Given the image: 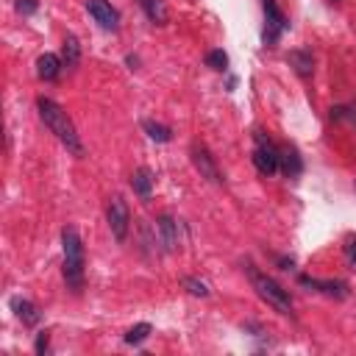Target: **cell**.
I'll return each instance as SVG.
<instances>
[{"label": "cell", "mask_w": 356, "mask_h": 356, "mask_svg": "<svg viewBox=\"0 0 356 356\" xmlns=\"http://www.w3.org/2000/svg\"><path fill=\"white\" fill-rule=\"evenodd\" d=\"M331 120L334 122H348L350 128H356V106H334Z\"/></svg>", "instance_id": "44dd1931"}, {"label": "cell", "mask_w": 356, "mask_h": 356, "mask_svg": "<svg viewBox=\"0 0 356 356\" xmlns=\"http://www.w3.org/2000/svg\"><path fill=\"white\" fill-rule=\"evenodd\" d=\"M261 11H264V28H261V42L267 47H275L281 33L289 28V19L284 17V11L278 8L275 0H261Z\"/></svg>", "instance_id": "5b68a950"}, {"label": "cell", "mask_w": 356, "mask_h": 356, "mask_svg": "<svg viewBox=\"0 0 356 356\" xmlns=\"http://www.w3.org/2000/svg\"><path fill=\"white\" fill-rule=\"evenodd\" d=\"M206 67H211V70H217V72H225L228 70V56H225V50H209L206 53Z\"/></svg>", "instance_id": "7402d4cb"}, {"label": "cell", "mask_w": 356, "mask_h": 356, "mask_svg": "<svg viewBox=\"0 0 356 356\" xmlns=\"http://www.w3.org/2000/svg\"><path fill=\"white\" fill-rule=\"evenodd\" d=\"M11 309H14V314L22 320V325H36L39 320H42V312L36 309V303H31L28 298H11Z\"/></svg>", "instance_id": "8fae6325"}, {"label": "cell", "mask_w": 356, "mask_h": 356, "mask_svg": "<svg viewBox=\"0 0 356 356\" xmlns=\"http://www.w3.org/2000/svg\"><path fill=\"white\" fill-rule=\"evenodd\" d=\"M61 58H64V67H67V70L78 67V61H81V44H78V36H75V33H67V36H64Z\"/></svg>", "instance_id": "2e32d148"}, {"label": "cell", "mask_w": 356, "mask_h": 356, "mask_svg": "<svg viewBox=\"0 0 356 356\" xmlns=\"http://www.w3.org/2000/svg\"><path fill=\"white\" fill-rule=\"evenodd\" d=\"M36 108H39V117H42V122L47 125V131L56 134V139H58L72 156L81 159V156H83V145H81V136H78L72 120L67 117V111H64L56 100H50V97H39V100H36Z\"/></svg>", "instance_id": "6da1fadb"}, {"label": "cell", "mask_w": 356, "mask_h": 356, "mask_svg": "<svg viewBox=\"0 0 356 356\" xmlns=\"http://www.w3.org/2000/svg\"><path fill=\"white\" fill-rule=\"evenodd\" d=\"M181 286H184L189 295H195V298H209V295H211V289H209L203 281L192 278V275H184V278H181Z\"/></svg>", "instance_id": "ffe728a7"}, {"label": "cell", "mask_w": 356, "mask_h": 356, "mask_svg": "<svg viewBox=\"0 0 356 356\" xmlns=\"http://www.w3.org/2000/svg\"><path fill=\"white\" fill-rule=\"evenodd\" d=\"M286 61H289V67H292L300 78H312V72H314V58H312L309 50H292V53L286 56Z\"/></svg>", "instance_id": "4fadbf2b"}, {"label": "cell", "mask_w": 356, "mask_h": 356, "mask_svg": "<svg viewBox=\"0 0 356 356\" xmlns=\"http://www.w3.org/2000/svg\"><path fill=\"white\" fill-rule=\"evenodd\" d=\"M61 253H64V281L72 292H81L83 289V267H86V256H83V242H81V234L72 228V225H64L61 228Z\"/></svg>", "instance_id": "7a4b0ae2"}, {"label": "cell", "mask_w": 356, "mask_h": 356, "mask_svg": "<svg viewBox=\"0 0 356 356\" xmlns=\"http://www.w3.org/2000/svg\"><path fill=\"white\" fill-rule=\"evenodd\" d=\"M253 139H256V147H253V167L261 172V175H275L278 172V147L273 145V139L264 134V131H253Z\"/></svg>", "instance_id": "277c9868"}, {"label": "cell", "mask_w": 356, "mask_h": 356, "mask_svg": "<svg viewBox=\"0 0 356 356\" xmlns=\"http://www.w3.org/2000/svg\"><path fill=\"white\" fill-rule=\"evenodd\" d=\"M298 284L300 286H309V289H317V292H323V295H328V298H337V300H342V298H348L350 295V289H348V284L345 281H331V278H325V281H320V278H309V275H300L298 278Z\"/></svg>", "instance_id": "9c48e42d"}, {"label": "cell", "mask_w": 356, "mask_h": 356, "mask_svg": "<svg viewBox=\"0 0 356 356\" xmlns=\"http://www.w3.org/2000/svg\"><path fill=\"white\" fill-rule=\"evenodd\" d=\"M106 220H108V228L114 234L117 242H125L128 236V228H131V211H128V203L122 195H114L111 203H108V211H106Z\"/></svg>", "instance_id": "8992f818"}, {"label": "cell", "mask_w": 356, "mask_h": 356, "mask_svg": "<svg viewBox=\"0 0 356 356\" xmlns=\"http://www.w3.org/2000/svg\"><path fill=\"white\" fill-rule=\"evenodd\" d=\"M131 189H134L142 200H147L150 192H153V172H150L147 167H139V170L131 175Z\"/></svg>", "instance_id": "9a60e30c"}, {"label": "cell", "mask_w": 356, "mask_h": 356, "mask_svg": "<svg viewBox=\"0 0 356 356\" xmlns=\"http://www.w3.org/2000/svg\"><path fill=\"white\" fill-rule=\"evenodd\" d=\"M245 273H248V278H250V284H253V289H256V295L267 303V306H273L278 314H286V317H292V300H289V292L278 284V281H273L267 273H261L256 264H245Z\"/></svg>", "instance_id": "3957f363"}, {"label": "cell", "mask_w": 356, "mask_h": 356, "mask_svg": "<svg viewBox=\"0 0 356 356\" xmlns=\"http://www.w3.org/2000/svg\"><path fill=\"white\" fill-rule=\"evenodd\" d=\"M142 128H145V134H147L153 142H170V139H172V131H170L167 125H161V122L142 120Z\"/></svg>", "instance_id": "ac0fdd59"}, {"label": "cell", "mask_w": 356, "mask_h": 356, "mask_svg": "<svg viewBox=\"0 0 356 356\" xmlns=\"http://www.w3.org/2000/svg\"><path fill=\"white\" fill-rule=\"evenodd\" d=\"M86 11L106 31H117L120 28V11L108 0H86Z\"/></svg>", "instance_id": "ba28073f"}, {"label": "cell", "mask_w": 356, "mask_h": 356, "mask_svg": "<svg viewBox=\"0 0 356 356\" xmlns=\"http://www.w3.org/2000/svg\"><path fill=\"white\" fill-rule=\"evenodd\" d=\"M61 58L56 56V53H42L39 58H36V75L42 78V81H56L58 78V72H61Z\"/></svg>", "instance_id": "7c38bea8"}, {"label": "cell", "mask_w": 356, "mask_h": 356, "mask_svg": "<svg viewBox=\"0 0 356 356\" xmlns=\"http://www.w3.org/2000/svg\"><path fill=\"white\" fill-rule=\"evenodd\" d=\"M156 225H159V234H161L164 250H175V248H178V222H175L170 214H161Z\"/></svg>", "instance_id": "5bb4252c"}, {"label": "cell", "mask_w": 356, "mask_h": 356, "mask_svg": "<svg viewBox=\"0 0 356 356\" xmlns=\"http://www.w3.org/2000/svg\"><path fill=\"white\" fill-rule=\"evenodd\" d=\"M278 170L286 178H298L303 172V159H300V153H298L295 145H281L278 147Z\"/></svg>", "instance_id": "30bf717a"}, {"label": "cell", "mask_w": 356, "mask_h": 356, "mask_svg": "<svg viewBox=\"0 0 356 356\" xmlns=\"http://www.w3.org/2000/svg\"><path fill=\"white\" fill-rule=\"evenodd\" d=\"M139 6H142V11L147 14V19L153 25H164L167 22V6H164V0H139Z\"/></svg>", "instance_id": "e0dca14e"}, {"label": "cell", "mask_w": 356, "mask_h": 356, "mask_svg": "<svg viewBox=\"0 0 356 356\" xmlns=\"http://www.w3.org/2000/svg\"><path fill=\"white\" fill-rule=\"evenodd\" d=\"M39 8V0H17V11L19 14H33Z\"/></svg>", "instance_id": "d4e9b609"}, {"label": "cell", "mask_w": 356, "mask_h": 356, "mask_svg": "<svg viewBox=\"0 0 356 356\" xmlns=\"http://www.w3.org/2000/svg\"><path fill=\"white\" fill-rule=\"evenodd\" d=\"M342 253H345V261L356 270V236H348L345 245H342Z\"/></svg>", "instance_id": "603a6c76"}, {"label": "cell", "mask_w": 356, "mask_h": 356, "mask_svg": "<svg viewBox=\"0 0 356 356\" xmlns=\"http://www.w3.org/2000/svg\"><path fill=\"white\" fill-rule=\"evenodd\" d=\"M150 331H153L150 323H136L134 328L125 331V342H128V345H139V342H145V339L150 337Z\"/></svg>", "instance_id": "d6986e66"}, {"label": "cell", "mask_w": 356, "mask_h": 356, "mask_svg": "<svg viewBox=\"0 0 356 356\" xmlns=\"http://www.w3.org/2000/svg\"><path fill=\"white\" fill-rule=\"evenodd\" d=\"M47 345H50V334H47V331H42V334L36 337V345H33V350L42 356V353H47Z\"/></svg>", "instance_id": "cb8c5ba5"}, {"label": "cell", "mask_w": 356, "mask_h": 356, "mask_svg": "<svg viewBox=\"0 0 356 356\" xmlns=\"http://www.w3.org/2000/svg\"><path fill=\"white\" fill-rule=\"evenodd\" d=\"M192 164H195V170L200 172V178H206L209 184H222V175H220V167H217V161H214V156L209 153V147H203V145H192Z\"/></svg>", "instance_id": "52a82bcc"}]
</instances>
